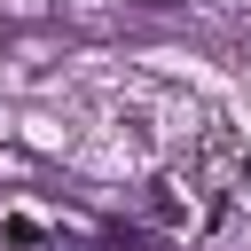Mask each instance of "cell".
<instances>
[{
  "mask_svg": "<svg viewBox=\"0 0 251 251\" xmlns=\"http://www.w3.org/2000/svg\"><path fill=\"white\" fill-rule=\"evenodd\" d=\"M204 173L188 165V173H165L157 188H149V212H157V227L165 235H204Z\"/></svg>",
  "mask_w": 251,
  "mask_h": 251,
  "instance_id": "6da1fadb",
  "label": "cell"
}]
</instances>
